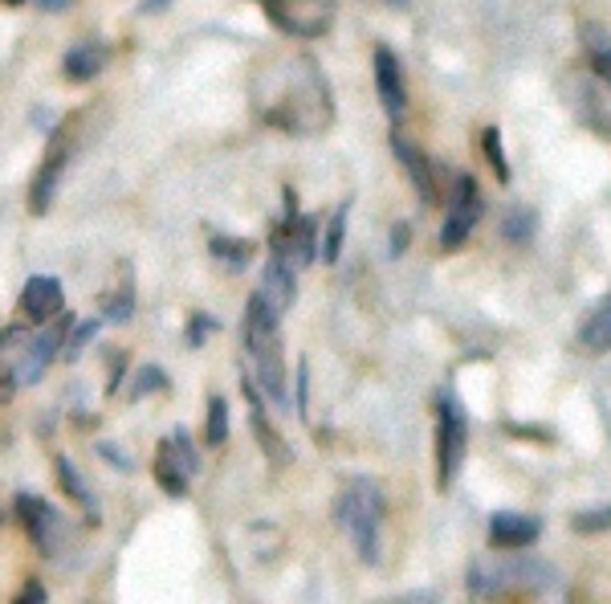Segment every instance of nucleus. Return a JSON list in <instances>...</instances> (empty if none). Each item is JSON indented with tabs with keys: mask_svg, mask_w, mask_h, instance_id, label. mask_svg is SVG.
Here are the masks:
<instances>
[{
	"mask_svg": "<svg viewBox=\"0 0 611 604\" xmlns=\"http://www.w3.org/2000/svg\"><path fill=\"white\" fill-rule=\"evenodd\" d=\"M245 351L253 356L257 384L281 413L290 409V389H286V363H281V310L266 290H253L245 303Z\"/></svg>",
	"mask_w": 611,
	"mask_h": 604,
	"instance_id": "f257e3e1",
	"label": "nucleus"
},
{
	"mask_svg": "<svg viewBox=\"0 0 611 604\" xmlns=\"http://www.w3.org/2000/svg\"><path fill=\"white\" fill-rule=\"evenodd\" d=\"M334 515L363 564H379V523H384V490L372 478H351L334 498Z\"/></svg>",
	"mask_w": 611,
	"mask_h": 604,
	"instance_id": "f03ea898",
	"label": "nucleus"
},
{
	"mask_svg": "<svg viewBox=\"0 0 611 604\" xmlns=\"http://www.w3.org/2000/svg\"><path fill=\"white\" fill-rule=\"evenodd\" d=\"M469 454V413L452 389H440L437 396V486L449 490Z\"/></svg>",
	"mask_w": 611,
	"mask_h": 604,
	"instance_id": "7ed1b4c3",
	"label": "nucleus"
},
{
	"mask_svg": "<svg viewBox=\"0 0 611 604\" xmlns=\"http://www.w3.org/2000/svg\"><path fill=\"white\" fill-rule=\"evenodd\" d=\"M555 584V568L514 560L505 568L473 564L469 568V596H502V592H543Z\"/></svg>",
	"mask_w": 611,
	"mask_h": 604,
	"instance_id": "20e7f679",
	"label": "nucleus"
},
{
	"mask_svg": "<svg viewBox=\"0 0 611 604\" xmlns=\"http://www.w3.org/2000/svg\"><path fill=\"white\" fill-rule=\"evenodd\" d=\"M485 204H481L478 180L469 172H461L452 180V201H449V216H444V229H440V250H461L469 242V233L478 229Z\"/></svg>",
	"mask_w": 611,
	"mask_h": 604,
	"instance_id": "39448f33",
	"label": "nucleus"
},
{
	"mask_svg": "<svg viewBox=\"0 0 611 604\" xmlns=\"http://www.w3.org/2000/svg\"><path fill=\"white\" fill-rule=\"evenodd\" d=\"M200 470V457H196V445L187 437L184 430H175L168 442L160 445V454H156V483L168 490L172 498L187 495V483L196 478Z\"/></svg>",
	"mask_w": 611,
	"mask_h": 604,
	"instance_id": "423d86ee",
	"label": "nucleus"
},
{
	"mask_svg": "<svg viewBox=\"0 0 611 604\" xmlns=\"http://www.w3.org/2000/svg\"><path fill=\"white\" fill-rule=\"evenodd\" d=\"M274 257L293 269H306L319 257V221L302 213H286V225L274 233Z\"/></svg>",
	"mask_w": 611,
	"mask_h": 604,
	"instance_id": "0eeeda50",
	"label": "nucleus"
},
{
	"mask_svg": "<svg viewBox=\"0 0 611 604\" xmlns=\"http://www.w3.org/2000/svg\"><path fill=\"white\" fill-rule=\"evenodd\" d=\"M13 507H17L21 527L29 531V539L37 543L41 555H54L57 543H62V515H57V507H50L45 498L29 495V490H21V495L13 498Z\"/></svg>",
	"mask_w": 611,
	"mask_h": 604,
	"instance_id": "6e6552de",
	"label": "nucleus"
},
{
	"mask_svg": "<svg viewBox=\"0 0 611 604\" xmlns=\"http://www.w3.org/2000/svg\"><path fill=\"white\" fill-rule=\"evenodd\" d=\"M375 95L384 103L387 119L404 123V115H408V86H404L399 57L387 45H375Z\"/></svg>",
	"mask_w": 611,
	"mask_h": 604,
	"instance_id": "1a4fd4ad",
	"label": "nucleus"
},
{
	"mask_svg": "<svg viewBox=\"0 0 611 604\" xmlns=\"http://www.w3.org/2000/svg\"><path fill=\"white\" fill-rule=\"evenodd\" d=\"M240 389H245V401H249V421H253V433H257V442H261V449H266L269 466H290V445L281 442L278 433H274V425H269L266 416V401H261V384L253 377H240Z\"/></svg>",
	"mask_w": 611,
	"mask_h": 604,
	"instance_id": "9d476101",
	"label": "nucleus"
},
{
	"mask_svg": "<svg viewBox=\"0 0 611 604\" xmlns=\"http://www.w3.org/2000/svg\"><path fill=\"white\" fill-rule=\"evenodd\" d=\"M392 148H396V160L408 168V176H412V189L416 197L425 204H440V172H437V163L428 160L425 151L416 148V144H408L404 135H392Z\"/></svg>",
	"mask_w": 611,
	"mask_h": 604,
	"instance_id": "9b49d317",
	"label": "nucleus"
},
{
	"mask_svg": "<svg viewBox=\"0 0 611 604\" xmlns=\"http://www.w3.org/2000/svg\"><path fill=\"white\" fill-rule=\"evenodd\" d=\"M17 307H21V315L29 322H45L66 307V290H62V283H57L54 274H33L25 283V290H21V298H17Z\"/></svg>",
	"mask_w": 611,
	"mask_h": 604,
	"instance_id": "f8f14e48",
	"label": "nucleus"
},
{
	"mask_svg": "<svg viewBox=\"0 0 611 604\" xmlns=\"http://www.w3.org/2000/svg\"><path fill=\"white\" fill-rule=\"evenodd\" d=\"M543 536V523L534 515H518V510H497L490 519V543L497 551H522L530 548L534 539Z\"/></svg>",
	"mask_w": 611,
	"mask_h": 604,
	"instance_id": "ddd939ff",
	"label": "nucleus"
},
{
	"mask_svg": "<svg viewBox=\"0 0 611 604\" xmlns=\"http://www.w3.org/2000/svg\"><path fill=\"white\" fill-rule=\"evenodd\" d=\"M62 343H66V336L57 331V327H50V331H41L37 339H29L25 351H21V360H17V384H37L41 377H45V368L54 363V356L62 351Z\"/></svg>",
	"mask_w": 611,
	"mask_h": 604,
	"instance_id": "4468645a",
	"label": "nucleus"
},
{
	"mask_svg": "<svg viewBox=\"0 0 611 604\" xmlns=\"http://www.w3.org/2000/svg\"><path fill=\"white\" fill-rule=\"evenodd\" d=\"M579 348H583L587 356L611 351V290L599 298L596 307H591V315L579 322Z\"/></svg>",
	"mask_w": 611,
	"mask_h": 604,
	"instance_id": "2eb2a0df",
	"label": "nucleus"
},
{
	"mask_svg": "<svg viewBox=\"0 0 611 604\" xmlns=\"http://www.w3.org/2000/svg\"><path fill=\"white\" fill-rule=\"evenodd\" d=\"M69 82H90L107 70V45L103 41H82L74 50H66V62H62Z\"/></svg>",
	"mask_w": 611,
	"mask_h": 604,
	"instance_id": "dca6fc26",
	"label": "nucleus"
},
{
	"mask_svg": "<svg viewBox=\"0 0 611 604\" xmlns=\"http://www.w3.org/2000/svg\"><path fill=\"white\" fill-rule=\"evenodd\" d=\"M66 168V144H54V151L45 156V163L37 168V180H33V213L45 216L50 213V201H54L57 176Z\"/></svg>",
	"mask_w": 611,
	"mask_h": 604,
	"instance_id": "f3484780",
	"label": "nucleus"
},
{
	"mask_svg": "<svg viewBox=\"0 0 611 604\" xmlns=\"http://www.w3.org/2000/svg\"><path fill=\"white\" fill-rule=\"evenodd\" d=\"M293 274H298L293 266H286V262H278V257H269L266 283H261V290L274 298V307H278V310H290L293 298H298V278H293Z\"/></svg>",
	"mask_w": 611,
	"mask_h": 604,
	"instance_id": "a211bd4d",
	"label": "nucleus"
},
{
	"mask_svg": "<svg viewBox=\"0 0 611 604\" xmlns=\"http://www.w3.org/2000/svg\"><path fill=\"white\" fill-rule=\"evenodd\" d=\"M534 233H538V213L534 209H526V204H518V209H510L502 221V237L510 245H530Z\"/></svg>",
	"mask_w": 611,
	"mask_h": 604,
	"instance_id": "6ab92c4d",
	"label": "nucleus"
},
{
	"mask_svg": "<svg viewBox=\"0 0 611 604\" xmlns=\"http://www.w3.org/2000/svg\"><path fill=\"white\" fill-rule=\"evenodd\" d=\"M208 254L228 269H245L253 262V242H245V237H213Z\"/></svg>",
	"mask_w": 611,
	"mask_h": 604,
	"instance_id": "aec40b11",
	"label": "nucleus"
},
{
	"mask_svg": "<svg viewBox=\"0 0 611 604\" xmlns=\"http://www.w3.org/2000/svg\"><path fill=\"white\" fill-rule=\"evenodd\" d=\"M57 483H62V490H66L74 502H82V507L90 510L94 507V495H90V486L82 483V474L78 466L69 462V457H57Z\"/></svg>",
	"mask_w": 611,
	"mask_h": 604,
	"instance_id": "412c9836",
	"label": "nucleus"
},
{
	"mask_svg": "<svg viewBox=\"0 0 611 604\" xmlns=\"http://www.w3.org/2000/svg\"><path fill=\"white\" fill-rule=\"evenodd\" d=\"M481 151H485V160H490L493 176H497V184H510V163H505L502 131H497V127H485V131H481Z\"/></svg>",
	"mask_w": 611,
	"mask_h": 604,
	"instance_id": "4be33fe9",
	"label": "nucleus"
},
{
	"mask_svg": "<svg viewBox=\"0 0 611 604\" xmlns=\"http://www.w3.org/2000/svg\"><path fill=\"white\" fill-rule=\"evenodd\" d=\"M343 237H346V209H339V213L331 216V225H326V237H322V250H319V257L326 262V266L339 262V254H343Z\"/></svg>",
	"mask_w": 611,
	"mask_h": 604,
	"instance_id": "5701e85b",
	"label": "nucleus"
},
{
	"mask_svg": "<svg viewBox=\"0 0 611 604\" xmlns=\"http://www.w3.org/2000/svg\"><path fill=\"white\" fill-rule=\"evenodd\" d=\"M103 310H107V319L110 322H127L135 315V286H131V278H122L119 283V290L103 303Z\"/></svg>",
	"mask_w": 611,
	"mask_h": 604,
	"instance_id": "b1692460",
	"label": "nucleus"
},
{
	"mask_svg": "<svg viewBox=\"0 0 611 604\" xmlns=\"http://www.w3.org/2000/svg\"><path fill=\"white\" fill-rule=\"evenodd\" d=\"M208 445H225L228 442V404L225 396H213L208 401V430H204Z\"/></svg>",
	"mask_w": 611,
	"mask_h": 604,
	"instance_id": "393cba45",
	"label": "nucleus"
},
{
	"mask_svg": "<svg viewBox=\"0 0 611 604\" xmlns=\"http://www.w3.org/2000/svg\"><path fill=\"white\" fill-rule=\"evenodd\" d=\"M608 527H611V507L575 515V531H583V536H599V531H608Z\"/></svg>",
	"mask_w": 611,
	"mask_h": 604,
	"instance_id": "a878e982",
	"label": "nucleus"
},
{
	"mask_svg": "<svg viewBox=\"0 0 611 604\" xmlns=\"http://www.w3.org/2000/svg\"><path fill=\"white\" fill-rule=\"evenodd\" d=\"M94 331H98V322H94V319H90V322H82L78 331H74V336L66 339V343H69L66 356H78V351L86 348V343H90V339H94Z\"/></svg>",
	"mask_w": 611,
	"mask_h": 604,
	"instance_id": "bb28decb",
	"label": "nucleus"
},
{
	"mask_svg": "<svg viewBox=\"0 0 611 604\" xmlns=\"http://www.w3.org/2000/svg\"><path fill=\"white\" fill-rule=\"evenodd\" d=\"M591 70H596L599 82H608V86H611V45H603V50H596V54H591Z\"/></svg>",
	"mask_w": 611,
	"mask_h": 604,
	"instance_id": "cd10ccee",
	"label": "nucleus"
},
{
	"mask_svg": "<svg viewBox=\"0 0 611 604\" xmlns=\"http://www.w3.org/2000/svg\"><path fill=\"white\" fill-rule=\"evenodd\" d=\"M139 377H143V380H139V384H135V392H131V396H143L147 389H163V384H168V380H163V372H160V368H143V372H139Z\"/></svg>",
	"mask_w": 611,
	"mask_h": 604,
	"instance_id": "c85d7f7f",
	"label": "nucleus"
},
{
	"mask_svg": "<svg viewBox=\"0 0 611 604\" xmlns=\"http://www.w3.org/2000/svg\"><path fill=\"white\" fill-rule=\"evenodd\" d=\"M13 392H17V372L13 368H0V404L13 401Z\"/></svg>",
	"mask_w": 611,
	"mask_h": 604,
	"instance_id": "c756f323",
	"label": "nucleus"
},
{
	"mask_svg": "<svg viewBox=\"0 0 611 604\" xmlns=\"http://www.w3.org/2000/svg\"><path fill=\"white\" fill-rule=\"evenodd\" d=\"M216 322L213 319H196L192 322V331H187V343H192V348H200V339H204V331H213Z\"/></svg>",
	"mask_w": 611,
	"mask_h": 604,
	"instance_id": "7c9ffc66",
	"label": "nucleus"
},
{
	"mask_svg": "<svg viewBox=\"0 0 611 604\" xmlns=\"http://www.w3.org/2000/svg\"><path fill=\"white\" fill-rule=\"evenodd\" d=\"M404 250H408V229L404 225H396V233H392V254H404Z\"/></svg>",
	"mask_w": 611,
	"mask_h": 604,
	"instance_id": "2f4dec72",
	"label": "nucleus"
},
{
	"mask_svg": "<svg viewBox=\"0 0 611 604\" xmlns=\"http://www.w3.org/2000/svg\"><path fill=\"white\" fill-rule=\"evenodd\" d=\"M69 4H78V0H37V9H45V13H62Z\"/></svg>",
	"mask_w": 611,
	"mask_h": 604,
	"instance_id": "473e14b6",
	"label": "nucleus"
},
{
	"mask_svg": "<svg viewBox=\"0 0 611 604\" xmlns=\"http://www.w3.org/2000/svg\"><path fill=\"white\" fill-rule=\"evenodd\" d=\"M298 413H306V363H298Z\"/></svg>",
	"mask_w": 611,
	"mask_h": 604,
	"instance_id": "72a5a7b5",
	"label": "nucleus"
},
{
	"mask_svg": "<svg viewBox=\"0 0 611 604\" xmlns=\"http://www.w3.org/2000/svg\"><path fill=\"white\" fill-rule=\"evenodd\" d=\"M21 601H45V589H41V584H25V589H21Z\"/></svg>",
	"mask_w": 611,
	"mask_h": 604,
	"instance_id": "f704fd0d",
	"label": "nucleus"
},
{
	"mask_svg": "<svg viewBox=\"0 0 611 604\" xmlns=\"http://www.w3.org/2000/svg\"><path fill=\"white\" fill-rule=\"evenodd\" d=\"M160 9H168V0H143V4H139V13H160Z\"/></svg>",
	"mask_w": 611,
	"mask_h": 604,
	"instance_id": "c9c22d12",
	"label": "nucleus"
},
{
	"mask_svg": "<svg viewBox=\"0 0 611 604\" xmlns=\"http://www.w3.org/2000/svg\"><path fill=\"white\" fill-rule=\"evenodd\" d=\"M387 4H408V0H387Z\"/></svg>",
	"mask_w": 611,
	"mask_h": 604,
	"instance_id": "e433bc0d",
	"label": "nucleus"
},
{
	"mask_svg": "<svg viewBox=\"0 0 611 604\" xmlns=\"http://www.w3.org/2000/svg\"><path fill=\"white\" fill-rule=\"evenodd\" d=\"M4 4H21V0H4Z\"/></svg>",
	"mask_w": 611,
	"mask_h": 604,
	"instance_id": "4c0bfd02",
	"label": "nucleus"
}]
</instances>
